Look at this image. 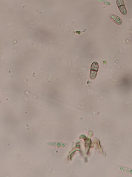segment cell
<instances>
[{
  "instance_id": "cell-3",
  "label": "cell",
  "mask_w": 132,
  "mask_h": 177,
  "mask_svg": "<svg viewBox=\"0 0 132 177\" xmlns=\"http://www.w3.org/2000/svg\"><path fill=\"white\" fill-rule=\"evenodd\" d=\"M110 18L117 24L121 25L122 24L123 21L122 20L120 17L117 16L116 15L114 14H111L110 15Z\"/></svg>"
},
{
  "instance_id": "cell-1",
  "label": "cell",
  "mask_w": 132,
  "mask_h": 177,
  "mask_svg": "<svg viewBox=\"0 0 132 177\" xmlns=\"http://www.w3.org/2000/svg\"><path fill=\"white\" fill-rule=\"evenodd\" d=\"M99 68V64L96 62H94L91 66L90 77L91 79H94L96 78Z\"/></svg>"
},
{
  "instance_id": "cell-2",
  "label": "cell",
  "mask_w": 132,
  "mask_h": 177,
  "mask_svg": "<svg viewBox=\"0 0 132 177\" xmlns=\"http://www.w3.org/2000/svg\"><path fill=\"white\" fill-rule=\"evenodd\" d=\"M117 4L120 11L123 15L127 14V10L125 6L123 0H117Z\"/></svg>"
}]
</instances>
